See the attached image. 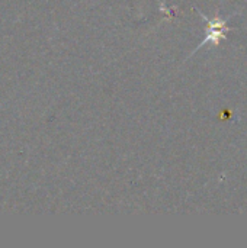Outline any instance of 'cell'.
Instances as JSON below:
<instances>
[{
    "instance_id": "6da1fadb",
    "label": "cell",
    "mask_w": 247,
    "mask_h": 248,
    "mask_svg": "<svg viewBox=\"0 0 247 248\" xmlns=\"http://www.w3.org/2000/svg\"><path fill=\"white\" fill-rule=\"evenodd\" d=\"M208 25H210V32L205 38V41L201 44H207V42H214V44H218L221 38H224L223 35V29H226V20H221L220 17H215L214 20H208Z\"/></svg>"
}]
</instances>
